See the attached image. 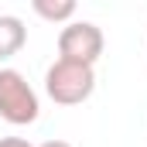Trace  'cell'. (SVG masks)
<instances>
[{
	"label": "cell",
	"instance_id": "obj_1",
	"mask_svg": "<svg viewBox=\"0 0 147 147\" xmlns=\"http://www.w3.org/2000/svg\"><path fill=\"white\" fill-rule=\"evenodd\" d=\"M96 89V72L92 65H82V62H65V58H55V65L45 72V92L58 103V106H79L92 96Z\"/></svg>",
	"mask_w": 147,
	"mask_h": 147
},
{
	"label": "cell",
	"instance_id": "obj_2",
	"mask_svg": "<svg viewBox=\"0 0 147 147\" xmlns=\"http://www.w3.org/2000/svg\"><path fill=\"white\" fill-rule=\"evenodd\" d=\"M38 92L17 69H0V116L14 127H28L38 120Z\"/></svg>",
	"mask_w": 147,
	"mask_h": 147
},
{
	"label": "cell",
	"instance_id": "obj_3",
	"mask_svg": "<svg viewBox=\"0 0 147 147\" xmlns=\"http://www.w3.org/2000/svg\"><path fill=\"white\" fill-rule=\"evenodd\" d=\"M103 48H106V38H103V31L92 21H72L58 34V58H65V62L96 65Z\"/></svg>",
	"mask_w": 147,
	"mask_h": 147
},
{
	"label": "cell",
	"instance_id": "obj_4",
	"mask_svg": "<svg viewBox=\"0 0 147 147\" xmlns=\"http://www.w3.org/2000/svg\"><path fill=\"white\" fill-rule=\"evenodd\" d=\"M24 41H28L24 21L14 17V14H0V62L14 58V55L24 48Z\"/></svg>",
	"mask_w": 147,
	"mask_h": 147
},
{
	"label": "cell",
	"instance_id": "obj_5",
	"mask_svg": "<svg viewBox=\"0 0 147 147\" xmlns=\"http://www.w3.org/2000/svg\"><path fill=\"white\" fill-rule=\"evenodd\" d=\"M31 7H34L38 17H45L51 24H62V21L72 24V17H75V0H34Z\"/></svg>",
	"mask_w": 147,
	"mask_h": 147
},
{
	"label": "cell",
	"instance_id": "obj_6",
	"mask_svg": "<svg viewBox=\"0 0 147 147\" xmlns=\"http://www.w3.org/2000/svg\"><path fill=\"white\" fill-rule=\"evenodd\" d=\"M0 147H34V144H28L24 137H0Z\"/></svg>",
	"mask_w": 147,
	"mask_h": 147
},
{
	"label": "cell",
	"instance_id": "obj_7",
	"mask_svg": "<svg viewBox=\"0 0 147 147\" xmlns=\"http://www.w3.org/2000/svg\"><path fill=\"white\" fill-rule=\"evenodd\" d=\"M38 147H72L69 140H45V144H38Z\"/></svg>",
	"mask_w": 147,
	"mask_h": 147
}]
</instances>
